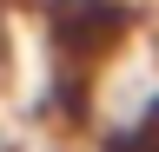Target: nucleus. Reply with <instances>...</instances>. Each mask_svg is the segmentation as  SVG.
Wrapping results in <instances>:
<instances>
[{"label": "nucleus", "instance_id": "1", "mask_svg": "<svg viewBox=\"0 0 159 152\" xmlns=\"http://www.w3.org/2000/svg\"><path fill=\"white\" fill-rule=\"evenodd\" d=\"M33 7H53V13H66V7H80V0H33Z\"/></svg>", "mask_w": 159, "mask_h": 152}]
</instances>
